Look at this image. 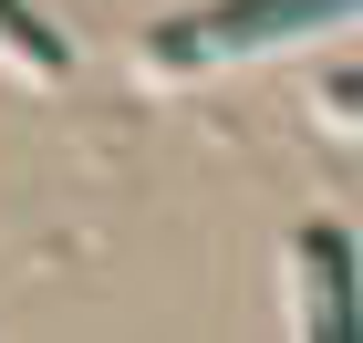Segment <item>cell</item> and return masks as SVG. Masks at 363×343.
<instances>
[{
	"label": "cell",
	"instance_id": "1",
	"mask_svg": "<svg viewBox=\"0 0 363 343\" xmlns=\"http://www.w3.org/2000/svg\"><path fill=\"white\" fill-rule=\"evenodd\" d=\"M342 11H363V0H228V11H197V21L156 31V62L259 53V42H280V31H322V21H342Z\"/></svg>",
	"mask_w": 363,
	"mask_h": 343
},
{
	"label": "cell",
	"instance_id": "2",
	"mask_svg": "<svg viewBox=\"0 0 363 343\" xmlns=\"http://www.w3.org/2000/svg\"><path fill=\"white\" fill-rule=\"evenodd\" d=\"M301 291H311V343H363V291L342 229H301Z\"/></svg>",
	"mask_w": 363,
	"mask_h": 343
},
{
	"label": "cell",
	"instance_id": "3",
	"mask_svg": "<svg viewBox=\"0 0 363 343\" xmlns=\"http://www.w3.org/2000/svg\"><path fill=\"white\" fill-rule=\"evenodd\" d=\"M0 42H11V53H21V62H42V73H52V62H62V42H52V31H42V21H31L21 0H0Z\"/></svg>",
	"mask_w": 363,
	"mask_h": 343
},
{
	"label": "cell",
	"instance_id": "4",
	"mask_svg": "<svg viewBox=\"0 0 363 343\" xmlns=\"http://www.w3.org/2000/svg\"><path fill=\"white\" fill-rule=\"evenodd\" d=\"M333 114H342V125H363V73H342V84H333Z\"/></svg>",
	"mask_w": 363,
	"mask_h": 343
}]
</instances>
